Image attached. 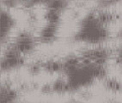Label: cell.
I'll list each match as a JSON object with an SVG mask.
<instances>
[{
    "label": "cell",
    "mask_w": 122,
    "mask_h": 103,
    "mask_svg": "<svg viewBox=\"0 0 122 103\" xmlns=\"http://www.w3.org/2000/svg\"><path fill=\"white\" fill-rule=\"evenodd\" d=\"M41 92L43 94H52L53 93V88H52V83H47V84H45L41 87Z\"/></svg>",
    "instance_id": "cell-1"
}]
</instances>
